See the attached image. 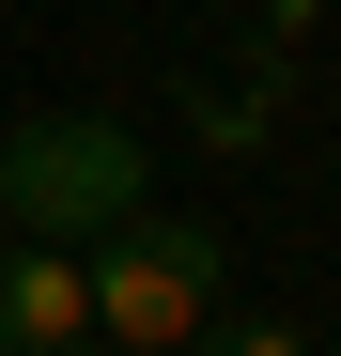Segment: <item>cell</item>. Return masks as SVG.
<instances>
[{
  "instance_id": "2",
  "label": "cell",
  "mask_w": 341,
  "mask_h": 356,
  "mask_svg": "<svg viewBox=\"0 0 341 356\" xmlns=\"http://www.w3.org/2000/svg\"><path fill=\"white\" fill-rule=\"evenodd\" d=\"M0 202H16V232H78L93 248L125 202H155V155H140V124H109V108H47V124L0 140Z\"/></svg>"
},
{
  "instance_id": "6",
  "label": "cell",
  "mask_w": 341,
  "mask_h": 356,
  "mask_svg": "<svg viewBox=\"0 0 341 356\" xmlns=\"http://www.w3.org/2000/svg\"><path fill=\"white\" fill-rule=\"evenodd\" d=\"M78 356H140V341H78Z\"/></svg>"
},
{
  "instance_id": "1",
  "label": "cell",
  "mask_w": 341,
  "mask_h": 356,
  "mask_svg": "<svg viewBox=\"0 0 341 356\" xmlns=\"http://www.w3.org/2000/svg\"><path fill=\"white\" fill-rule=\"evenodd\" d=\"M217 279H233L217 217H155V202H125V217L93 232V341L187 356V341L217 325Z\"/></svg>"
},
{
  "instance_id": "7",
  "label": "cell",
  "mask_w": 341,
  "mask_h": 356,
  "mask_svg": "<svg viewBox=\"0 0 341 356\" xmlns=\"http://www.w3.org/2000/svg\"><path fill=\"white\" fill-rule=\"evenodd\" d=\"M0 248H16V202H0Z\"/></svg>"
},
{
  "instance_id": "4",
  "label": "cell",
  "mask_w": 341,
  "mask_h": 356,
  "mask_svg": "<svg viewBox=\"0 0 341 356\" xmlns=\"http://www.w3.org/2000/svg\"><path fill=\"white\" fill-rule=\"evenodd\" d=\"M187 356H310V341H295V325H202Z\"/></svg>"
},
{
  "instance_id": "5",
  "label": "cell",
  "mask_w": 341,
  "mask_h": 356,
  "mask_svg": "<svg viewBox=\"0 0 341 356\" xmlns=\"http://www.w3.org/2000/svg\"><path fill=\"white\" fill-rule=\"evenodd\" d=\"M326 31V0H264V47H310Z\"/></svg>"
},
{
  "instance_id": "3",
  "label": "cell",
  "mask_w": 341,
  "mask_h": 356,
  "mask_svg": "<svg viewBox=\"0 0 341 356\" xmlns=\"http://www.w3.org/2000/svg\"><path fill=\"white\" fill-rule=\"evenodd\" d=\"M93 341V248L78 232H16L0 248V356H78Z\"/></svg>"
}]
</instances>
